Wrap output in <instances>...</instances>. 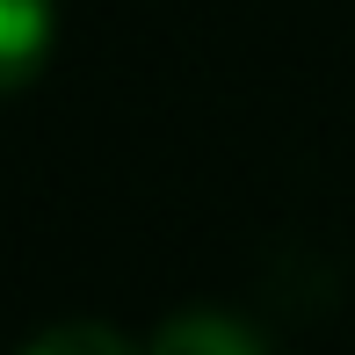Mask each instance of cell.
<instances>
[{"label":"cell","mask_w":355,"mask_h":355,"mask_svg":"<svg viewBox=\"0 0 355 355\" xmlns=\"http://www.w3.org/2000/svg\"><path fill=\"white\" fill-rule=\"evenodd\" d=\"M51 37H58L51 0H0V94L44 73Z\"/></svg>","instance_id":"cell-1"},{"label":"cell","mask_w":355,"mask_h":355,"mask_svg":"<svg viewBox=\"0 0 355 355\" xmlns=\"http://www.w3.org/2000/svg\"><path fill=\"white\" fill-rule=\"evenodd\" d=\"M145 355H268V341L232 312H182L153 334Z\"/></svg>","instance_id":"cell-2"},{"label":"cell","mask_w":355,"mask_h":355,"mask_svg":"<svg viewBox=\"0 0 355 355\" xmlns=\"http://www.w3.org/2000/svg\"><path fill=\"white\" fill-rule=\"evenodd\" d=\"M22 355H138L131 341H123L116 327H94V319H73V327H51V334H37Z\"/></svg>","instance_id":"cell-3"}]
</instances>
